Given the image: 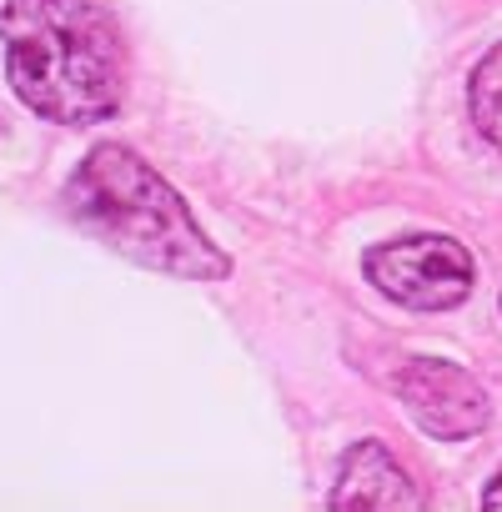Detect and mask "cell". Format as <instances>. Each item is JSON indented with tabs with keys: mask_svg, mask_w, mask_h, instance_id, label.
<instances>
[{
	"mask_svg": "<svg viewBox=\"0 0 502 512\" xmlns=\"http://www.w3.org/2000/svg\"><path fill=\"white\" fill-rule=\"evenodd\" d=\"M11 91L56 126L111 121L126 101V41L96 0H6L0 6Z\"/></svg>",
	"mask_w": 502,
	"mask_h": 512,
	"instance_id": "obj_1",
	"label": "cell"
},
{
	"mask_svg": "<svg viewBox=\"0 0 502 512\" xmlns=\"http://www.w3.org/2000/svg\"><path fill=\"white\" fill-rule=\"evenodd\" d=\"M61 201L86 236L146 272L181 282H221L231 272V256L201 231L181 191L121 141L91 146L71 171Z\"/></svg>",
	"mask_w": 502,
	"mask_h": 512,
	"instance_id": "obj_2",
	"label": "cell"
},
{
	"mask_svg": "<svg viewBox=\"0 0 502 512\" xmlns=\"http://www.w3.org/2000/svg\"><path fill=\"white\" fill-rule=\"evenodd\" d=\"M362 272L382 297H392L397 307H412V312H447V307L467 302V292H472L467 246L452 236H437V231L377 241L362 256Z\"/></svg>",
	"mask_w": 502,
	"mask_h": 512,
	"instance_id": "obj_3",
	"label": "cell"
},
{
	"mask_svg": "<svg viewBox=\"0 0 502 512\" xmlns=\"http://www.w3.org/2000/svg\"><path fill=\"white\" fill-rule=\"evenodd\" d=\"M387 382L402 397V407L417 417V427L432 432V437H442V442H462V437L482 432L487 417H492L482 382L472 372H462L457 362L402 357V367Z\"/></svg>",
	"mask_w": 502,
	"mask_h": 512,
	"instance_id": "obj_4",
	"label": "cell"
},
{
	"mask_svg": "<svg viewBox=\"0 0 502 512\" xmlns=\"http://www.w3.org/2000/svg\"><path fill=\"white\" fill-rule=\"evenodd\" d=\"M332 507L337 512H417L422 492L412 487V477L382 442H357V447H347V457L337 467Z\"/></svg>",
	"mask_w": 502,
	"mask_h": 512,
	"instance_id": "obj_5",
	"label": "cell"
},
{
	"mask_svg": "<svg viewBox=\"0 0 502 512\" xmlns=\"http://www.w3.org/2000/svg\"><path fill=\"white\" fill-rule=\"evenodd\" d=\"M467 111L482 131V141H492L502 151V41L472 66V81H467Z\"/></svg>",
	"mask_w": 502,
	"mask_h": 512,
	"instance_id": "obj_6",
	"label": "cell"
},
{
	"mask_svg": "<svg viewBox=\"0 0 502 512\" xmlns=\"http://www.w3.org/2000/svg\"><path fill=\"white\" fill-rule=\"evenodd\" d=\"M482 507H487V512H502V472H497V477H492V487L482 492Z\"/></svg>",
	"mask_w": 502,
	"mask_h": 512,
	"instance_id": "obj_7",
	"label": "cell"
}]
</instances>
